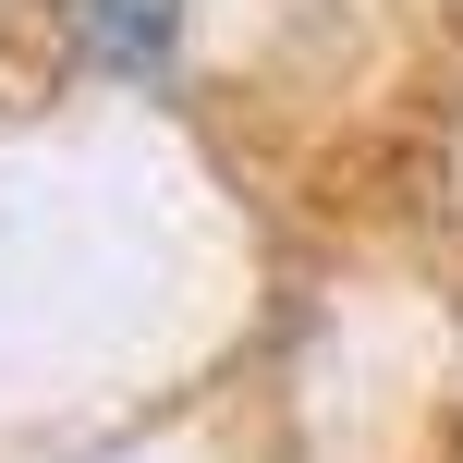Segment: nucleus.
<instances>
[{"mask_svg": "<svg viewBox=\"0 0 463 463\" xmlns=\"http://www.w3.org/2000/svg\"><path fill=\"white\" fill-rule=\"evenodd\" d=\"M61 24L98 73H171L184 49V0H61Z\"/></svg>", "mask_w": 463, "mask_h": 463, "instance_id": "nucleus-1", "label": "nucleus"}]
</instances>
